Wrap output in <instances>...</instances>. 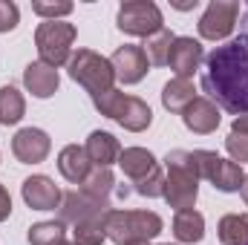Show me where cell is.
Listing matches in <instances>:
<instances>
[{
  "instance_id": "6da1fadb",
  "label": "cell",
  "mask_w": 248,
  "mask_h": 245,
  "mask_svg": "<svg viewBox=\"0 0 248 245\" xmlns=\"http://www.w3.org/2000/svg\"><path fill=\"white\" fill-rule=\"evenodd\" d=\"M202 90L208 98L231 113L246 116L248 113V35H237L217 46L205 58L202 72Z\"/></svg>"
},
{
  "instance_id": "7a4b0ae2",
  "label": "cell",
  "mask_w": 248,
  "mask_h": 245,
  "mask_svg": "<svg viewBox=\"0 0 248 245\" xmlns=\"http://www.w3.org/2000/svg\"><path fill=\"white\" fill-rule=\"evenodd\" d=\"M199 196V170L190 150H170L165 156V193L162 199L176 211H193Z\"/></svg>"
},
{
  "instance_id": "3957f363",
  "label": "cell",
  "mask_w": 248,
  "mask_h": 245,
  "mask_svg": "<svg viewBox=\"0 0 248 245\" xmlns=\"http://www.w3.org/2000/svg\"><path fill=\"white\" fill-rule=\"evenodd\" d=\"M165 228L162 216L153 211H124V208H110L104 214V231L107 240H113L116 245H127L136 240H153L159 237Z\"/></svg>"
},
{
  "instance_id": "277c9868",
  "label": "cell",
  "mask_w": 248,
  "mask_h": 245,
  "mask_svg": "<svg viewBox=\"0 0 248 245\" xmlns=\"http://www.w3.org/2000/svg\"><path fill=\"white\" fill-rule=\"evenodd\" d=\"M93 104H95V110H98L101 116L119 122L124 130H130V133H141V130H147L150 122H153V113H150V107H147L141 98L124 95L122 90H116V87H113L110 92L95 95Z\"/></svg>"
},
{
  "instance_id": "5b68a950",
  "label": "cell",
  "mask_w": 248,
  "mask_h": 245,
  "mask_svg": "<svg viewBox=\"0 0 248 245\" xmlns=\"http://www.w3.org/2000/svg\"><path fill=\"white\" fill-rule=\"evenodd\" d=\"M66 66H69V78L75 84H81L93 98L101 95V92H110L113 84H116V69H113L110 58H104V55H98L93 49L72 52Z\"/></svg>"
},
{
  "instance_id": "8992f818",
  "label": "cell",
  "mask_w": 248,
  "mask_h": 245,
  "mask_svg": "<svg viewBox=\"0 0 248 245\" xmlns=\"http://www.w3.org/2000/svg\"><path fill=\"white\" fill-rule=\"evenodd\" d=\"M75 35H78V29L66 20H44L35 32V46H38L41 61L55 66V69L69 63Z\"/></svg>"
},
{
  "instance_id": "52a82bcc",
  "label": "cell",
  "mask_w": 248,
  "mask_h": 245,
  "mask_svg": "<svg viewBox=\"0 0 248 245\" xmlns=\"http://www.w3.org/2000/svg\"><path fill=\"white\" fill-rule=\"evenodd\" d=\"M116 26L122 29L124 35H136V38H153L156 32L165 29L162 12L156 3L150 0H127L119 9Z\"/></svg>"
},
{
  "instance_id": "ba28073f",
  "label": "cell",
  "mask_w": 248,
  "mask_h": 245,
  "mask_svg": "<svg viewBox=\"0 0 248 245\" xmlns=\"http://www.w3.org/2000/svg\"><path fill=\"white\" fill-rule=\"evenodd\" d=\"M193 159H196V170H199V179H208L217 190L222 193H234L243 187V168L237 162H228L222 156H217L214 150H193Z\"/></svg>"
},
{
  "instance_id": "9c48e42d",
  "label": "cell",
  "mask_w": 248,
  "mask_h": 245,
  "mask_svg": "<svg viewBox=\"0 0 248 245\" xmlns=\"http://www.w3.org/2000/svg\"><path fill=\"white\" fill-rule=\"evenodd\" d=\"M237 15H240L237 0H211L205 15L199 17V35L205 41H225L234 32Z\"/></svg>"
},
{
  "instance_id": "30bf717a",
  "label": "cell",
  "mask_w": 248,
  "mask_h": 245,
  "mask_svg": "<svg viewBox=\"0 0 248 245\" xmlns=\"http://www.w3.org/2000/svg\"><path fill=\"white\" fill-rule=\"evenodd\" d=\"M110 211L107 202H95L90 196H84L81 190H66L61 193V205H58V219L63 225H78V222H87V219H101L104 214Z\"/></svg>"
},
{
  "instance_id": "8fae6325",
  "label": "cell",
  "mask_w": 248,
  "mask_h": 245,
  "mask_svg": "<svg viewBox=\"0 0 248 245\" xmlns=\"http://www.w3.org/2000/svg\"><path fill=\"white\" fill-rule=\"evenodd\" d=\"M49 150H52V141H49V136H46L44 130H38V127H23V130H17L15 138H12V153H15L17 162H23V165H41V162L49 156Z\"/></svg>"
},
{
  "instance_id": "7c38bea8",
  "label": "cell",
  "mask_w": 248,
  "mask_h": 245,
  "mask_svg": "<svg viewBox=\"0 0 248 245\" xmlns=\"http://www.w3.org/2000/svg\"><path fill=\"white\" fill-rule=\"evenodd\" d=\"M113 69H116V78L122 81V84H139L144 75H147V55H144V49L141 46H136V44H124L119 46L116 52H113Z\"/></svg>"
},
{
  "instance_id": "4fadbf2b",
  "label": "cell",
  "mask_w": 248,
  "mask_h": 245,
  "mask_svg": "<svg viewBox=\"0 0 248 245\" xmlns=\"http://www.w3.org/2000/svg\"><path fill=\"white\" fill-rule=\"evenodd\" d=\"M182 122H185L187 130H193V133H199V136H208V133H214V130L219 127L222 116H219V107H217L208 95H196V98L185 107Z\"/></svg>"
},
{
  "instance_id": "5bb4252c",
  "label": "cell",
  "mask_w": 248,
  "mask_h": 245,
  "mask_svg": "<svg viewBox=\"0 0 248 245\" xmlns=\"http://www.w3.org/2000/svg\"><path fill=\"white\" fill-rule=\"evenodd\" d=\"M20 193L32 211H55L61 205V190L49 176H29L20 187Z\"/></svg>"
},
{
  "instance_id": "9a60e30c",
  "label": "cell",
  "mask_w": 248,
  "mask_h": 245,
  "mask_svg": "<svg viewBox=\"0 0 248 245\" xmlns=\"http://www.w3.org/2000/svg\"><path fill=\"white\" fill-rule=\"evenodd\" d=\"M202 61H205V52H202V44L199 41H193V38H173L168 63L176 72V78H190L199 69Z\"/></svg>"
},
{
  "instance_id": "2e32d148",
  "label": "cell",
  "mask_w": 248,
  "mask_h": 245,
  "mask_svg": "<svg viewBox=\"0 0 248 245\" xmlns=\"http://www.w3.org/2000/svg\"><path fill=\"white\" fill-rule=\"evenodd\" d=\"M23 84H26V90L35 98H49V95H55L61 78H58L55 66H49V63H44V61H32L23 69Z\"/></svg>"
},
{
  "instance_id": "e0dca14e",
  "label": "cell",
  "mask_w": 248,
  "mask_h": 245,
  "mask_svg": "<svg viewBox=\"0 0 248 245\" xmlns=\"http://www.w3.org/2000/svg\"><path fill=\"white\" fill-rule=\"evenodd\" d=\"M84 150H87L93 168H110V165H116L119 156H122L119 138L110 136V133H104V130H93L90 138H87V144H84Z\"/></svg>"
},
{
  "instance_id": "ac0fdd59",
  "label": "cell",
  "mask_w": 248,
  "mask_h": 245,
  "mask_svg": "<svg viewBox=\"0 0 248 245\" xmlns=\"http://www.w3.org/2000/svg\"><path fill=\"white\" fill-rule=\"evenodd\" d=\"M58 170H61V176L66 182L84 184V179L93 173V162H90V156H87L84 147L66 144L61 153H58Z\"/></svg>"
},
{
  "instance_id": "d6986e66",
  "label": "cell",
  "mask_w": 248,
  "mask_h": 245,
  "mask_svg": "<svg viewBox=\"0 0 248 245\" xmlns=\"http://www.w3.org/2000/svg\"><path fill=\"white\" fill-rule=\"evenodd\" d=\"M119 165H122L124 176H127V179H133V182L144 179L147 173H153V170L159 168L156 156H153L150 150H144V147H127V150H122Z\"/></svg>"
},
{
  "instance_id": "ffe728a7",
  "label": "cell",
  "mask_w": 248,
  "mask_h": 245,
  "mask_svg": "<svg viewBox=\"0 0 248 245\" xmlns=\"http://www.w3.org/2000/svg\"><path fill=\"white\" fill-rule=\"evenodd\" d=\"M193 98H196V90H193V81L190 78H170L162 87V104L170 113H185V107Z\"/></svg>"
},
{
  "instance_id": "44dd1931",
  "label": "cell",
  "mask_w": 248,
  "mask_h": 245,
  "mask_svg": "<svg viewBox=\"0 0 248 245\" xmlns=\"http://www.w3.org/2000/svg\"><path fill=\"white\" fill-rule=\"evenodd\" d=\"M173 237L179 243H202L205 237V216L199 211H176L173 216Z\"/></svg>"
},
{
  "instance_id": "7402d4cb",
  "label": "cell",
  "mask_w": 248,
  "mask_h": 245,
  "mask_svg": "<svg viewBox=\"0 0 248 245\" xmlns=\"http://www.w3.org/2000/svg\"><path fill=\"white\" fill-rule=\"evenodd\" d=\"M113 184H116V176L110 168H93V173L84 179V184H78V190L95 202H107L110 205V193H113Z\"/></svg>"
},
{
  "instance_id": "603a6c76",
  "label": "cell",
  "mask_w": 248,
  "mask_h": 245,
  "mask_svg": "<svg viewBox=\"0 0 248 245\" xmlns=\"http://www.w3.org/2000/svg\"><path fill=\"white\" fill-rule=\"evenodd\" d=\"M219 243L222 245H248V214H228L219 219Z\"/></svg>"
},
{
  "instance_id": "cb8c5ba5",
  "label": "cell",
  "mask_w": 248,
  "mask_h": 245,
  "mask_svg": "<svg viewBox=\"0 0 248 245\" xmlns=\"http://www.w3.org/2000/svg\"><path fill=\"white\" fill-rule=\"evenodd\" d=\"M29 245H66V225L61 219L52 222H35L26 234Z\"/></svg>"
},
{
  "instance_id": "d4e9b609",
  "label": "cell",
  "mask_w": 248,
  "mask_h": 245,
  "mask_svg": "<svg viewBox=\"0 0 248 245\" xmlns=\"http://www.w3.org/2000/svg\"><path fill=\"white\" fill-rule=\"evenodd\" d=\"M26 113V101L15 87H3L0 90V124H17Z\"/></svg>"
},
{
  "instance_id": "484cf974",
  "label": "cell",
  "mask_w": 248,
  "mask_h": 245,
  "mask_svg": "<svg viewBox=\"0 0 248 245\" xmlns=\"http://www.w3.org/2000/svg\"><path fill=\"white\" fill-rule=\"evenodd\" d=\"M107 231H104V216L101 219H87L72 225V243L75 245H104Z\"/></svg>"
},
{
  "instance_id": "4316f807",
  "label": "cell",
  "mask_w": 248,
  "mask_h": 245,
  "mask_svg": "<svg viewBox=\"0 0 248 245\" xmlns=\"http://www.w3.org/2000/svg\"><path fill=\"white\" fill-rule=\"evenodd\" d=\"M170 46H173V35H170L168 29H162V32H156L153 38H147V44H144L141 49H144L147 61L153 63V66H165V63H168V55H170Z\"/></svg>"
},
{
  "instance_id": "83f0119b",
  "label": "cell",
  "mask_w": 248,
  "mask_h": 245,
  "mask_svg": "<svg viewBox=\"0 0 248 245\" xmlns=\"http://www.w3.org/2000/svg\"><path fill=\"white\" fill-rule=\"evenodd\" d=\"M136 187V193L139 196H147V199H159L162 193H165V173H162V168H156L153 173H147L144 179H139V182H133Z\"/></svg>"
},
{
  "instance_id": "f1b7e54d",
  "label": "cell",
  "mask_w": 248,
  "mask_h": 245,
  "mask_svg": "<svg viewBox=\"0 0 248 245\" xmlns=\"http://www.w3.org/2000/svg\"><path fill=\"white\" fill-rule=\"evenodd\" d=\"M225 150H228L231 162L246 165L248 162V136H243V133H228V138H225Z\"/></svg>"
},
{
  "instance_id": "f546056e",
  "label": "cell",
  "mask_w": 248,
  "mask_h": 245,
  "mask_svg": "<svg viewBox=\"0 0 248 245\" xmlns=\"http://www.w3.org/2000/svg\"><path fill=\"white\" fill-rule=\"evenodd\" d=\"M32 12L46 17V20H61L72 12V3H44V0H38V3H32Z\"/></svg>"
},
{
  "instance_id": "4dcf8cb0",
  "label": "cell",
  "mask_w": 248,
  "mask_h": 245,
  "mask_svg": "<svg viewBox=\"0 0 248 245\" xmlns=\"http://www.w3.org/2000/svg\"><path fill=\"white\" fill-rule=\"evenodd\" d=\"M20 20V12L12 0H0V32H12Z\"/></svg>"
},
{
  "instance_id": "1f68e13d",
  "label": "cell",
  "mask_w": 248,
  "mask_h": 245,
  "mask_svg": "<svg viewBox=\"0 0 248 245\" xmlns=\"http://www.w3.org/2000/svg\"><path fill=\"white\" fill-rule=\"evenodd\" d=\"M9 214H12V196H9V190L0 184V222L9 219Z\"/></svg>"
},
{
  "instance_id": "d6a6232c",
  "label": "cell",
  "mask_w": 248,
  "mask_h": 245,
  "mask_svg": "<svg viewBox=\"0 0 248 245\" xmlns=\"http://www.w3.org/2000/svg\"><path fill=\"white\" fill-rule=\"evenodd\" d=\"M231 133H243V136H248V113H246V116H237V119H234V124H231Z\"/></svg>"
},
{
  "instance_id": "836d02e7",
  "label": "cell",
  "mask_w": 248,
  "mask_h": 245,
  "mask_svg": "<svg viewBox=\"0 0 248 245\" xmlns=\"http://www.w3.org/2000/svg\"><path fill=\"white\" fill-rule=\"evenodd\" d=\"M240 193H243V199H246V205H248V176L243 179V187H240Z\"/></svg>"
},
{
  "instance_id": "e575fe53",
  "label": "cell",
  "mask_w": 248,
  "mask_h": 245,
  "mask_svg": "<svg viewBox=\"0 0 248 245\" xmlns=\"http://www.w3.org/2000/svg\"><path fill=\"white\" fill-rule=\"evenodd\" d=\"M127 245H150L147 240H136V243H127Z\"/></svg>"
},
{
  "instance_id": "d590c367",
  "label": "cell",
  "mask_w": 248,
  "mask_h": 245,
  "mask_svg": "<svg viewBox=\"0 0 248 245\" xmlns=\"http://www.w3.org/2000/svg\"><path fill=\"white\" fill-rule=\"evenodd\" d=\"M246 23H248V9H246Z\"/></svg>"
},
{
  "instance_id": "8d00e7d4",
  "label": "cell",
  "mask_w": 248,
  "mask_h": 245,
  "mask_svg": "<svg viewBox=\"0 0 248 245\" xmlns=\"http://www.w3.org/2000/svg\"><path fill=\"white\" fill-rule=\"evenodd\" d=\"M66 245H75V243H66Z\"/></svg>"
},
{
  "instance_id": "74e56055",
  "label": "cell",
  "mask_w": 248,
  "mask_h": 245,
  "mask_svg": "<svg viewBox=\"0 0 248 245\" xmlns=\"http://www.w3.org/2000/svg\"><path fill=\"white\" fill-rule=\"evenodd\" d=\"M168 245H170V243H168Z\"/></svg>"
}]
</instances>
